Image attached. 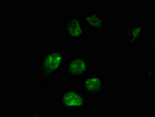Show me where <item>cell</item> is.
I'll return each instance as SVG.
<instances>
[{
	"label": "cell",
	"instance_id": "11",
	"mask_svg": "<svg viewBox=\"0 0 155 117\" xmlns=\"http://www.w3.org/2000/svg\"><path fill=\"white\" fill-rule=\"evenodd\" d=\"M81 117H91V115H87V114H84V115H81Z\"/></svg>",
	"mask_w": 155,
	"mask_h": 117
},
{
	"label": "cell",
	"instance_id": "8",
	"mask_svg": "<svg viewBox=\"0 0 155 117\" xmlns=\"http://www.w3.org/2000/svg\"><path fill=\"white\" fill-rule=\"evenodd\" d=\"M145 78L148 81H154V69L153 66H148L144 71Z\"/></svg>",
	"mask_w": 155,
	"mask_h": 117
},
{
	"label": "cell",
	"instance_id": "2",
	"mask_svg": "<svg viewBox=\"0 0 155 117\" xmlns=\"http://www.w3.org/2000/svg\"><path fill=\"white\" fill-rule=\"evenodd\" d=\"M56 104L63 112H77L87 108L91 99L77 88H66L57 95Z\"/></svg>",
	"mask_w": 155,
	"mask_h": 117
},
{
	"label": "cell",
	"instance_id": "3",
	"mask_svg": "<svg viewBox=\"0 0 155 117\" xmlns=\"http://www.w3.org/2000/svg\"><path fill=\"white\" fill-rule=\"evenodd\" d=\"M63 71L69 81H82L90 73L88 58L83 55H73L65 62Z\"/></svg>",
	"mask_w": 155,
	"mask_h": 117
},
{
	"label": "cell",
	"instance_id": "7",
	"mask_svg": "<svg viewBox=\"0 0 155 117\" xmlns=\"http://www.w3.org/2000/svg\"><path fill=\"white\" fill-rule=\"evenodd\" d=\"M144 24L135 22L128 26L125 30V38L131 46L137 45L144 35Z\"/></svg>",
	"mask_w": 155,
	"mask_h": 117
},
{
	"label": "cell",
	"instance_id": "9",
	"mask_svg": "<svg viewBox=\"0 0 155 117\" xmlns=\"http://www.w3.org/2000/svg\"><path fill=\"white\" fill-rule=\"evenodd\" d=\"M28 117H46L45 113L41 110H32L28 115Z\"/></svg>",
	"mask_w": 155,
	"mask_h": 117
},
{
	"label": "cell",
	"instance_id": "10",
	"mask_svg": "<svg viewBox=\"0 0 155 117\" xmlns=\"http://www.w3.org/2000/svg\"><path fill=\"white\" fill-rule=\"evenodd\" d=\"M153 40H154V38H151V49L153 50Z\"/></svg>",
	"mask_w": 155,
	"mask_h": 117
},
{
	"label": "cell",
	"instance_id": "1",
	"mask_svg": "<svg viewBox=\"0 0 155 117\" xmlns=\"http://www.w3.org/2000/svg\"><path fill=\"white\" fill-rule=\"evenodd\" d=\"M66 61V53L61 49H51L39 57L38 81L45 87L53 77L63 68Z\"/></svg>",
	"mask_w": 155,
	"mask_h": 117
},
{
	"label": "cell",
	"instance_id": "4",
	"mask_svg": "<svg viewBox=\"0 0 155 117\" xmlns=\"http://www.w3.org/2000/svg\"><path fill=\"white\" fill-rule=\"evenodd\" d=\"M107 88V81L101 74L88 75L81 81L79 89L81 90L87 96L96 99L104 94Z\"/></svg>",
	"mask_w": 155,
	"mask_h": 117
},
{
	"label": "cell",
	"instance_id": "6",
	"mask_svg": "<svg viewBox=\"0 0 155 117\" xmlns=\"http://www.w3.org/2000/svg\"><path fill=\"white\" fill-rule=\"evenodd\" d=\"M81 20L86 29L94 31H107V20L98 11H91L84 13Z\"/></svg>",
	"mask_w": 155,
	"mask_h": 117
},
{
	"label": "cell",
	"instance_id": "12",
	"mask_svg": "<svg viewBox=\"0 0 155 117\" xmlns=\"http://www.w3.org/2000/svg\"><path fill=\"white\" fill-rule=\"evenodd\" d=\"M1 97H2V95H1V90H0V99H1Z\"/></svg>",
	"mask_w": 155,
	"mask_h": 117
},
{
	"label": "cell",
	"instance_id": "5",
	"mask_svg": "<svg viewBox=\"0 0 155 117\" xmlns=\"http://www.w3.org/2000/svg\"><path fill=\"white\" fill-rule=\"evenodd\" d=\"M62 30L65 37L71 40H81L86 35L87 29L81 17L73 14L63 21Z\"/></svg>",
	"mask_w": 155,
	"mask_h": 117
}]
</instances>
